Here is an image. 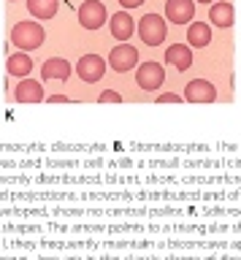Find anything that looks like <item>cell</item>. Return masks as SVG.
Listing matches in <instances>:
<instances>
[{"mask_svg": "<svg viewBox=\"0 0 241 260\" xmlns=\"http://www.w3.org/2000/svg\"><path fill=\"white\" fill-rule=\"evenodd\" d=\"M147 0H119V8H125V11H133V8L144 6Z\"/></svg>", "mask_w": 241, "mask_h": 260, "instance_id": "obj_19", "label": "cell"}, {"mask_svg": "<svg viewBox=\"0 0 241 260\" xmlns=\"http://www.w3.org/2000/svg\"><path fill=\"white\" fill-rule=\"evenodd\" d=\"M14 101L17 103H44L46 101V87L36 79H19V84L14 87Z\"/></svg>", "mask_w": 241, "mask_h": 260, "instance_id": "obj_10", "label": "cell"}, {"mask_svg": "<svg viewBox=\"0 0 241 260\" xmlns=\"http://www.w3.org/2000/svg\"><path fill=\"white\" fill-rule=\"evenodd\" d=\"M100 103H122V95L117 92V89H103V92L98 95Z\"/></svg>", "mask_w": 241, "mask_h": 260, "instance_id": "obj_17", "label": "cell"}, {"mask_svg": "<svg viewBox=\"0 0 241 260\" xmlns=\"http://www.w3.org/2000/svg\"><path fill=\"white\" fill-rule=\"evenodd\" d=\"M135 32H139L141 44H147L149 49L163 46L165 38H168V19L163 14L149 11V14H144L141 19L135 22Z\"/></svg>", "mask_w": 241, "mask_h": 260, "instance_id": "obj_2", "label": "cell"}, {"mask_svg": "<svg viewBox=\"0 0 241 260\" xmlns=\"http://www.w3.org/2000/svg\"><path fill=\"white\" fill-rule=\"evenodd\" d=\"M68 95H46V103H68Z\"/></svg>", "mask_w": 241, "mask_h": 260, "instance_id": "obj_20", "label": "cell"}, {"mask_svg": "<svg viewBox=\"0 0 241 260\" xmlns=\"http://www.w3.org/2000/svg\"><path fill=\"white\" fill-rule=\"evenodd\" d=\"M9 41L19 49V52H36V49L44 46L46 30H44V24L38 19H22V22H17L11 27Z\"/></svg>", "mask_w": 241, "mask_h": 260, "instance_id": "obj_1", "label": "cell"}, {"mask_svg": "<svg viewBox=\"0 0 241 260\" xmlns=\"http://www.w3.org/2000/svg\"><path fill=\"white\" fill-rule=\"evenodd\" d=\"M165 19L182 27L195 19V0H165Z\"/></svg>", "mask_w": 241, "mask_h": 260, "instance_id": "obj_8", "label": "cell"}, {"mask_svg": "<svg viewBox=\"0 0 241 260\" xmlns=\"http://www.w3.org/2000/svg\"><path fill=\"white\" fill-rule=\"evenodd\" d=\"M155 101H157V103H182L184 98H182V95H176V92H157Z\"/></svg>", "mask_w": 241, "mask_h": 260, "instance_id": "obj_18", "label": "cell"}, {"mask_svg": "<svg viewBox=\"0 0 241 260\" xmlns=\"http://www.w3.org/2000/svg\"><path fill=\"white\" fill-rule=\"evenodd\" d=\"M27 3V11H30V16L33 19H38V22H49V19H54L57 16V0H25Z\"/></svg>", "mask_w": 241, "mask_h": 260, "instance_id": "obj_16", "label": "cell"}, {"mask_svg": "<svg viewBox=\"0 0 241 260\" xmlns=\"http://www.w3.org/2000/svg\"><path fill=\"white\" fill-rule=\"evenodd\" d=\"M71 73H74V65L62 57H49L44 65H41V79L44 81H68Z\"/></svg>", "mask_w": 241, "mask_h": 260, "instance_id": "obj_13", "label": "cell"}, {"mask_svg": "<svg viewBox=\"0 0 241 260\" xmlns=\"http://www.w3.org/2000/svg\"><path fill=\"white\" fill-rule=\"evenodd\" d=\"M109 30L114 41H130L133 32H135V19L130 16V11H125V8H119L109 16Z\"/></svg>", "mask_w": 241, "mask_h": 260, "instance_id": "obj_11", "label": "cell"}, {"mask_svg": "<svg viewBox=\"0 0 241 260\" xmlns=\"http://www.w3.org/2000/svg\"><path fill=\"white\" fill-rule=\"evenodd\" d=\"M165 65H171L179 73L192 68V46L190 44H171L165 49Z\"/></svg>", "mask_w": 241, "mask_h": 260, "instance_id": "obj_12", "label": "cell"}, {"mask_svg": "<svg viewBox=\"0 0 241 260\" xmlns=\"http://www.w3.org/2000/svg\"><path fill=\"white\" fill-rule=\"evenodd\" d=\"M9 3H19V0H9Z\"/></svg>", "mask_w": 241, "mask_h": 260, "instance_id": "obj_22", "label": "cell"}, {"mask_svg": "<svg viewBox=\"0 0 241 260\" xmlns=\"http://www.w3.org/2000/svg\"><path fill=\"white\" fill-rule=\"evenodd\" d=\"M76 68V76L84 81V84H98V81L103 79V73H106V68H109V62L103 60L100 54H82L79 57V62L74 65Z\"/></svg>", "mask_w": 241, "mask_h": 260, "instance_id": "obj_6", "label": "cell"}, {"mask_svg": "<svg viewBox=\"0 0 241 260\" xmlns=\"http://www.w3.org/2000/svg\"><path fill=\"white\" fill-rule=\"evenodd\" d=\"M33 57H30V52H14L9 54V60H6V73L14 79H25L33 73Z\"/></svg>", "mask_w": 241, "mask_h": 260, "instance_id": "obj_14", "label": "cell"}, {"mask_svg": "<svg viewBox=\"0 0 241 260\" xmlns=\"http://www.w3.org/2000/svg\"><path fill=\"white\" fill-rule=\"evenodd\" d=\"M187 44L192 49H206L209 44H212V24L192 19L187 24Z\"/></svg>", "mask_w": 241, "mask_h": 260, "instance_id": "obj_15", "label": "cell"}, {"mask_svg": "<svg viewBox=\"0 0 241 260\" xmlns=\"http://www.w3.org/2000/svg\"><path fill=\"white\" fill-rule=\"evenodd\" d=\"M135 84H139V89H144V92L157 95L160 89L165 87V68L155 60L139 62L135 65Z\"/></svg>", "mask_w": 241, "mask_h": 260, "instance_id": "obj_3", "label": "cell"}, {"mask_svg": "<svg viewBox=\"0 0 241 260\" xmlns=\"http://www.w3.org/2000/svg\"><path fill=\"white\" fill-rule=\"evenodd\" d=\"M76 19H79V24H82L84 30H90V32L100 30L103 24L109 22L106 3H103V0H84V3L76 8Z\"/></svg>", "mask_w": 241, "mask_h": 260, "instance_id": "obj_4", "label": "cell"}, {"mask_svg": "<svg viewBox=\"0 0 241 260\" xmlns=\"http://www.w3.org/2000/svg\"><path fill=\"white\" fill-rule=\"evenodd\" d=\"M236 22V6L230 0H214L209 3V24L217 30H228Z\"/></svg>", "mask_w": 241, "mask_h": 260, "instance_id": "obj_7", "label": "cell"}, {"mask_svg": "<svg viewBox=\"0 0 241 260\" xmlns=\"http://www.w3.org/2000/svg\"><path fill=\"white\" fill-rule=\"evenodd\" d=\"M195 3H203V6H209V3H214V0H195Z\"/></svg>", "mask_w": 241, "mask_h": 260, "instance_id": "obj_21", "label": "cell"}, {"mask_svg": "<svg viewBox=\"0 0 241 260\" xmlns=\"http://www.w3.org/2000/svg\"><path fill=\"white\" fill-rule=\"evenodd\" d=\"M182 98L187 103H214L217 101V87L209 79H192V81H187Z\"/></svg>", "mask_w": 241, "mask_h": 260, "instance_id": "obj_9", "label": "cell"}, {"mask_svg": "<svg viewBox=\"0 0 241 260\" xmlns=\"http://www.w3.org/2000/svg\"><path fill=\"white\" fill-rule=\"evenodd\" d=\"M139 49L133 44H127V41H119L117 46H111L109 52V68L114 73H130L135 71V65H139Z\"/></svg>", "mask_w": 241, "mask_h": 260, "instance_id": "obj_5", "label": "cell"}]
</instances>
